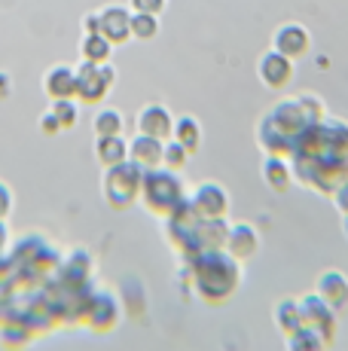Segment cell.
I'll list each match as a JSON object with an SVG mask.
<instances>
[{"label": "cell", "mask_w": 348, "mask_h": 351, "mask_svg": "<svg viewBox=\"0 0 348 351\" xmlns=\"http://www.w3.org/2000/svg\"><path fill=\"white\" fill-rule=\"evenodd\" d=\"M184 266L190 272V287L196 290L199 300L211 302V306L226 302L242 285V263L223 247L199 251L196 256L184 260Z\"/></svg>", "instance_id": "obj_1"}, {"label": "cell", "mask_w": 348, "mask_h": 351, "mask_svg": "<svg viewBox=\"0 0 348 351\" xmlns=\"http://www.w3.org/2000/svg\"><path fill=\"white\" fill-rule=\"evenodd\" d=\"M309 117H306L299 101H281L275 104L266 119L260 123V147L266 150V156H281V153H293L297 138L306 132Z\"/></svg>", "instance_id": "obj_2"}, {"label": "cell", "mask_w": 348, "mask_h": 351, "mask_svg": "<svg viewBox=\"0 0 348 351\" xmlns=\"http://www.w3.org/2000/svg\"><path fill=\"white\" fill-rule=\"evenodd\" d=\"M184 184H180V178L169 168H150V171H144V180H140V199H144L147 211H153L156 217H169L174 211V205H177L180 199H184Z\"/></svg>", "instance_id": "obj_3"}, {"label": "cell", "mask_w": 348, "mask_h": 351, "mask_svg": "<svg viewBox=\"0 0 348 351\" xmlns=\"http://www.w3.org/2000/svg\"><path fill=\"white\" fill-rule=\"evenodd\" d=\"M140 180H144V168H138L132 159L104 168L101 193H104L107 205H110L113 211H125V208H132L135 199H140Z\"/></svg>", "instance_id": "obj_4"}, {"label": "cell", "mask_w": 348, "mask_h": 351, "mask_svg": "<svg viewBox=\"0 0 348 351\" xmlns=\"http://www.w3.org/2000/svg\"><path fill=\"white\" fill-rule=\"evenodd\" d=\"M119 318H123V302H119V296L107 287L92 290L83 321L89 324L92 330H98V333H110V330L119 324Z\"/></svg>", "instance_id": "obj_5"}, {"label": "cell", "mask_w": 348, "mask_h": 351, "mask_svg": "<svg viewBox=\"0 0 348 351\" xmlns=\"http://www.w3.org/2000/svg\"><path fill=\"white\" fill-rule=\"evenodd\" d=\"M113 80H116V73L107 62L104 64L83 62L77 67V98L86 101V104H98L110 92Z\"/></svg>", "instance_id": "obj_6"}, {"label": "cell", "mask_w": 348, "mask_h": 351, "mask_svg": "<svg viewBox=\"0 0 348 351\" xmlns=\"http://www.w3.org/2000/svg\"><path fill=\"white\" fill-rule=\"evenodd\" d=\"M299 308H303V327H309L314 336H321V339L330 346L333 336H336V308L321 300L318 293L303 296Z\"/></svg>", "instance_id": "obj_7"}, {"label": "cell", "mask_w": 348, "mask_h": 351, "mask_svg": "<svg viewBox=\"0 0 348 351\" xmlns=\"http://www.w3.org/2000/svg\"><path fill=\"white\" fill-rule=\"evenodd\" d=\"M190 199H192V208H196V214L202 220H217V217H226V214H229V193H226L220 184H214V180L199 184Z\"/></svg>", "instance_id": "obj_8"}, {"label": "cell", "mask_w": 348, "mask_h": 351, "mask_svg": "<svg viewBox=\"0 0 348 351\" xmlns=\"http://www.w3.org/2000/svg\"><path fill=\"white\" fill-rule=\"evenodd\" d=\"M260 80H263L269 89H284L293 77V58L281 56L278 49H269L263 58H260Z\"/></svg>", "instance_id": "obj_9"}, {"label": "cell", "mask_w": 348, "mask_h": 351, "mask_svg": "<svg viewBox=\"0 0 348 351\" xmlns=\"http://www.w3.org/2000/svg\"><path fill=\"white\" fill-rule=\"evenodd\" d=\"M138 128H140V134L169 141L171 132H174V117L169 113V107L165 104H147L144 110L138 113Z\"/></svg>", "instance_id": "obj_10"}, {"label": "cell", "mask_w": 348, "mask_h": 351, "mask_svg": "<svg viewBox=\"0 0 348 351\" xmlns=\"http://www.w3.org/2000/svg\"><path fill=\"white\" fill-rule=\"evenodd\" d=\"M309 43H312L309 31H306L303 25H293V22L281 25L275 31V37H272V49H278L281 56H287V58L306 56V52H309Z\"/></svg>", "instance_id": "obj_11"}, {"label": "cell", "mask_w": 348, "mask_h": 351, "mask_svg": "<svg viewBox=\"0 0 348 351\" xmlns=\"http://www.w3.org/2000/svg\"><path fill=\"white\" fill-rule=\"evenodd\" d=\"M314 293L324 302H330L333 308L348 306V275H343L339 269H327V272H321L318 281H314Z\"/></svg>", "instance_id": "obj_12"}, {"label": "cell", "mask_w": 348, "mask_h": 351, "mask_svg": "<svg viewBox=\"0 0 348 351\" xmlns=\"http://www.w3.org/2000/svg\"><path fill=\"white\" fill-rule=\"evenodd\" d=\"M226 251L236 256L238 263H247L260 251V232L251 223H232L226 235Z\"/></svg>", "instance_id": "obj_13"}, {"label": "cell", "mask_w": 348, "mask_h": 351, "mask_svg": "<svg viewBox=\"0 0 348 351\" xmlns=\"http://www.w3.org/2000/svg\"><path fill=\"white\" fill-rule=\"evenodd\" d=\"M98 16H101V34H104L107 40H110L113 46H116V43H125V40L132 37V28H129L132 12L125 10V6L110 3V6H104Z\"/></svg>", "instance_id": "obj_14"}, {"label": "cell", "mask_w": 348, "mask_h": 351, "mask_svg": "<svg viewBox=\"0 0 348 351\" xmlns=\"http://www.w3.org/2000/svg\"><path fill=\"white\" fill-rule=\"evenodd\" d=\"M162 147H165V141L150 138V134H138V138L129 144V159L135 162L138 168L150 171V168L162 165Z\"/></svg>", "instance_id": "obj_15"}, {"label": "cell", "mask_w": 348, "mask_h": 351, "mask_svg": "<svg viewBox=\"0 0 348 351\" xmlns=\"http://www.w3.org/2000/svg\"><path fill=\"white\" fill-rule=\"evenodd\" d=\"M43 89L52 101L58 98H77V71L68 64H55L43 77Z\"/></svg>", "instance_id": "obj_16"}, {"label": "cell", "mask_w": 348, "mask_h": 351, "mask_svg": "<svg viewBox=\"0 0 348 351\" xmlns=\"http://www.w3.org/2000/svg\"><path fill=\"white\" fill-rule=\"evenodd\" d=\"M263 180H266V186H272L275 193H287L293 184V165L287 159L269 153V156L263 159Z\"/></svg>", "instance_id": "obj_17"}, {"label": "cell", "mask_w": 348, "mask_h": 351, "mask_svg": "<svg viewBox=\"0 0 348 351\" xmlns=\"http://www.w3.org/2000/svg\"><path fill=\"white\" fill-rule=\"evenodd\" d=\"M196 232H199V245H202V251H214V247H226L229 223H226V217L199 220V223H196Z\"/></svg>", "instance_id": "obj_18"}, {"label": "cell", "mask_w": 348, "mask_h": 351, "mask_svg": "<svg viewBox=\"0 0 348 351\" xmlns=\"http://www.w3.org/2000/svg\"><path fill=\"white\" fill-rule=\"evenodd\" d=\"M31 333H34V327H31V324H25L22 318H16V315H6V318L0 321V342H3L6 348L28 346Z\"/></svg>", "instance_id": "obj_19"}, {"label": "cell", "mask_w": 348, "mask_h": 351, "mask_svg": "<svg viewBox=\"0 0 348 351\" xmlns=\"http://www.w3.org/2000/svg\"><path fill=\"white\" fill-rule=\"evenodd\" d=\"M95 156L104 168L119 165V162L129 159V144L123 141V134H110V138H98L95 144Z\"/></svg>", "instance_id": "obj_20"}, {"label": "cell", "mask_w": 348, "mask_h": 351, "mask_svg": "<svg viewBox=\"0 0 348 351\" xmlns=\"http://www.w3.org/2000/svg\"><path fill=\"white\" fill-rule=\"evenodd\" d=\"M275 327L281 330L284 336H290L293 330H299L303 327V308H299V300H278V306H275Z\"/></svg>", "instance_id": "obj_21"}, {"label": "cell", "mask_w": 348, "mask_h": 351, "mask_svg": "<svg viewBox=\"0 0 348 351\" xmlns=\"http://www.w3.org/2000/svg\"><path fill=\"white\" fill-rule=\"evenodd\" d=\"M171 138L177 141V144H184L190 153H196L199 147H202V128H199V123L192 117H180V119H174Z\"/></svg>", "instance_id": "obj_22"}, {"label": "cell", "mask_w": 348, "mask_h": 351, "mask_svg": "<svg viewBox=\"0 0 348 351\" xmlns=\"http://www.w3.org/2000/svg\"><path fill=\"white\" fill-rule=\"evenodd\" d=\"M110 52H113V43L104 37L101 31H98V34H86V40H83V58H86V62L104 64V62H110Z\"/></svg>", "instance_id": "obj_23"}, {"label": "cell", "mask_w": 348, "mask_h": 351, "mask_svg": "<svg viewBox=\"0 0 348 351\" xmlns=\"http://www.w3.org/2000/svg\"><path fill=\"white\" fill-rule=\"evenodd\" d=\"M327 342L321 336H314L309 327H299L287 336V351H324Z\"/></svg>", "instance_id": "obj_24"}, {"label": "cell", "mask_w": 348, "mask_h": 351, "mask_svg": "<svg viewBox=\"0 0 348 351\" xmlns=\"http://www.w3.org/2000/svg\"><path fill=\"white\" fill-rule=\"evenodd\" d=\"M186 162H190V150H186L184 144H177L174 138L165 141V147H162V165L169 168V171H180V168H186Z\"/></svg>", "instance_id": "obj_25"}, {"label": "cell", "mask_w": 348, "mask_h": 351, "mask_svg": "<svg viewBox=\"0 0 348 351\" xmlns=\"http://www.w3.org/2000/svg\"><path fill=\"white\" fill-rule=\"evenodd\" d=\"M132 37L135 40H153L159 34V19L156 16H147V12H132Z\"/></svg>", "instance_id": "obj_26"}, {"label": "cell", "mask_w": 348, "mask_h": 351, "mask_svg": "<svg viewBox=\"0 0 348 351\" xmlns=\"http://www.w3.org/2000/svg\"><path fill=\"white\" fill-rule=\"evenodd\" d=\"M95 134H98V138L123 134V113H119V110H101L95 117Z\"/></svg>", "instance_id": "obj_27"}, {"label": "cell", "mask_w": 348, "mask_h": 351, "mask_svg": "<svg viewBox=\"0 0 348 351\" xmlns=\"http://www.w3.org/2000/svg\"><path fill=\"white\" fill-rule=\"evenodd\" d=\"M52 113H55V119L62 123V128H73L77 125V104H73V98H58L52 101Z\"/></svg>", "instance_id": "obj_28"}, {"label": "cell", "mask_w": 348, "mask_h": 351, "mask_svg": "<svg viewBox=\"0 0 348 351\" xmlns=\"http://www.w3.org/2000/svg\"><path fill=\"white\" fill-rule=\"evenodd\" d=\"M299 104H303V110H306V117H309V123H321V119H324V104H321L318 98L306 95V98H299Z\"/></svg>", "instance_id": "obj_29"}, {"label": "cell", "mask_w": 348, "mask_h": 351, "mask_svg": "<svg viewBox=\"0 0 348 351\" xmlns=\"http://www.w3.org/2000/svg\"><path fill=\"white\" fill-rule=\"evenodd\" d=\"M165 6V0H132V10L135 12H147V16H159Z\"/></svg>", "instance_id": "obj_30"}, {"label": "cell", "mask_w": 348, "mask_h": 351, "mask_svg": "<svg viewBox=\"0 0 348 351\" xmlns=\"http://www.w3.org/2000/svg\"><path fill=\"white\" fill-rule=\"evenodd\" d=\"M12 205H16V199H12V190L0 180V220H6L12 214Z\"/></svg>", "instance_id": "obj_31"}, {"label": "cell", "mask_w": 348, "mask_h": 351, "mask_svg": "<svg viewBox=\"0 0 348 351\" xmlns=\"http://www.w3.org/2000/svg\"><path fill=\"white\" fill-rule=\"evenodd\" d=\"M333 202H336V208L343 214H348V178L343 180V184H339V190L333 193Z\"/></svg>", "instance_id": "obj_32"}, {"label": "cell", "mask_w": 348, "mask_h": 351, "mask_svg": "<svg viewBox=\"0 0 348 351\" xmlns=\"http://www.w3.org/2000/svg\"><path fill=\"white\" fill-rule=\"evenodd\" d=\"M40 128H43L46 134H55V132H62V123L55 119V113H43V119H40Z\"/></svg>", "instance_id": "obj_33"}, {"label": "cell", "mask_w": 348, "mask_h": 351, "mask_svg": "<svg viewBox=\"0 0 348 351\" xmlns=\"http://www.w3.org/2000/svg\"><path fill=\"white\" fill-rule=\"evenodd\" d=\"M10 247V229H6V220H0V256Z\"/></svg>", "instance_id": "obj_34"}, {"label": "cell", "mask_w": 348, "mask_h": 351, "mask_svg": "<svg viewBox=\"0 0 348 351\" xmlns=\"http://www.w3.org/2000/svg\"><path fill=\"white\" fill-rule=\"evenodd\" d=\"M0 95H10V77L0 73Z\"/></svg>", "instance_id": "obj_35"}, {"label": "cell", "mask_w": 348, "mask_h": 351, "mask_svg": "<svg viewBox=\"0 0 348 351\" xmlns=\"http://www.w3.org/2000/svg\"><path fill=\"white\" fill-rule=\"evenodd\" d=\"M6 306H10V302H3V300H0V321H3V315H6Z\"/></svg>", "instance_id": "obj_36"}, {"label": "cell", "mask_w": 348, "mask_h": 351, "mask_svg": "<svg viewBox=\"0 0 348 351\" xmlns=\"http://www.w3.org/2000/svg\"><path fill=\"white\" fill-rule=\"evenodd\" d=\"M343 229H345V239H348V214H343Z\"/></svg>", "instance_id": "obj_37"}]
</instances>
